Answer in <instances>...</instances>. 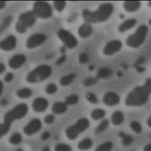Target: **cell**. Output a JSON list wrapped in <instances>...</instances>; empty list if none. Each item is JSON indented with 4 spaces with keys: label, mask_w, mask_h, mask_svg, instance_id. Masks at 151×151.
<instances>
[{
    "label": "cell",
    "mask_w": 151,
    "mask_h": 151,
    "mask_svg": "<svg viewBox=\"0 0 151 151\" xmlns=\"http://www.w3.org/2000/svg\"><path fill=\"white\" fill-rule=\"evenodd\" d=\"M114 7L111 3L101 4L96 11L84 9L82 12V17L86 23H98L106 21L114 12Z\"/></svg>",
    "instance_id": "cell-1"
},
{
    "label": "cell",
    "mask_w": 151,
    "mask_h": 151,
    "mask_svg": "<svg viewBox=\"0 0 151 151\" xmlns=\"http://www.w3.org/2000/svg\"><path fill=\"white\" fill-rule=\"evenodd\" d=\"M150 95L143 86H136L126 97L125 105L134 107L145 105L148 102Z\"/></svg>",
    "instance_id": "cell-2"
},
{
    "label": "cell",
    "mask_w": 151,
    "mask_h": 151,
    "mask_svg": "<svg viewBox=\"0 0 151 151\" xmlns=\"http://www.w3.org/2000/svg\"><path fill=\"white\" fill-rule=\"evenodd\" d=\"M52 71V68L49 65H40L29 73L26 77V81L30 83L41 82L51 76Z\"/></svg>",
    "instance_id": "cell-3"
},
{
    "label": "cell",
    "mask_w": 151,
    "mask_h": 151,
    "mask_svg": "<svg viewBox=\"0 0 151 151\" xmlns=\"http://www.w3.org/2000/svg\"><path fill=\"white\" fill-rule=\"evenodd\" d=\"M148 31V28L147 25H141L134 33L127 38L126 44L131 48H139L145 42Z\"/></svg>",
    "instance_id": "cell-4"
},
{
    "label": "cell",
    "mask_w": 151,
    "mask_h": 151,
    "mask_svg": "<svg viewBox=\"0 0 151 151\" xmlns=\"http://www.w3.org/2000/svg\"><path fill=\"white\" fill-rule=\"evenodd\" d=\"M90 121L86 118L78 119L76 123L70 126L65 131L66 136L69 139L74 140L83 132L90 126Z\"/></svg>",
    "instance_id": "cell-5"
},
{
    "label": "cell",
    "mask_w": 151,
    "mask_h": 151,
    "mask_svg": "<svg viewBox=\"0 0 151 151\" xmlns=\"http://www.w3.org/2000/svg\"><path fill=\"white\" fill-rule=\"evenodd\" d=\"M28 110L29 108L26 104H19L5 114L4 122L12 124L17 120H21L26 115Z\"/></svg>",
    "instance_id": "cell-6"
},
{
    "label": "cell",
    "mask_w": 151,
    "mask_h": 151,
    "mask_svg": "<svg viewBox=\"0 0 151 151\" xmlns=\"http://www.w3.org/2000/svg\"><path fill=\"white\" fill-rule=\"evenodd\" d=\"M33 12L37 17L47 19L52 15V9L51 5L45 1H36L33 5Z\"/></svg>",
    "instance_id": "cell-7"
},
{
    "label": "cell",
    "mask_w": 151,
    "mask_h": 151,
    "mask_svg": "<svg viewBox=\"0 0 151 151\" xmlns=\"http://www.w3.org/2000/svg\"><path fill=\"white\" fill-rule=\"evenodd\" d=\"M58 36L68 49H74L78 45V42L77 38L72 33L65 29L59 30L58 32Z\"/></svg>",
    "instance_id": "cell-8"
},
{
    "label": "cell",
    "mask_w": 151,
    "mask_h": 151,
    "mask_svg": "<svg viewBox=\"0 0 151 151\" xmlns=\"http://www.w3.org/2000/svg\"><path fill=\"white\" fill-rule=\"evenodd\" d=\"M42 128V123L41 120L38 118H34L25 125L23 131L26 135L31 136L39 132Z\"/></svg>",
    "instance_id": "cell-9"
},
{
    "label": "cell",
    "mask_w": 151,
    "mask_h": 151,
    "mask_svg": "<svg viewBox=\"0 0 151 151\" xmlns=\"http://www.w3.org/2000/svg\"><path fill=\"white\" fill-rule=\"evenodd\" d=\"M122 41L117 39L111 40L103 48V53L105 55L111 56L118 52L122 47Z\"/></svg>",
    "instance_id": "cell-10"
},
{
    "label": "cell",
    "mask_w": 151,
    "mask_h": 151,
    "mask_svg": "<svg viewBox=\"0 0 151 151\" xmlns=\"http://www.w3.org/2000/svg\"><path fill=\"white\" fill-rule=\"evenodd\" d=\"M46 39L47 36L43 33H35L27 39L26 47L28 49H34L42 44Z\"/></svg>",
    "instance_id": "cell-11"
},
{
    "label": "cell",
    "mask_w": 151,
    "mask_h": 151,
    "mask_svg": "<svg viewBox=\"0 0 151 151\" xmlns=\"http://www.w3.org/2000/svg\"><path fill=\"white\" fill-rule=\"evenodd\" d=\"M36 15L33 11H29L21 13L19 17V20L23 23L27 28L33 26L37 20Z\"/></svg>",
    "instance_id": "cell-12"
},
{
    "label": "cell",
    "mask_w": 151,
    "mask_h": 151,
    "mask_svg": "<svg viewBox=\"0 0 151 151\" xmlns=\"http://www.w3.org/2000/svg\"><path fill=\"white\" fill-rule=\"evenodd\" d=\"M120 96L113 91H108L105 94L102 98V102L105 105L108 106H114L120 103Z\"/></svg>",
    "instance_id": "cell-13"
},
{
    "label": "cell",
    "mask_w": 151,
    "mask_h": 151,
    "mask_svg": "<svg viewBox=\"0 0 151 151\" xmlns=\"http://www.w3.org/2000/svg\"><path fill=\"white\" fill-rule=\"evenodd\" d=\"M49 102L47 99L41 97L35 99L32 104L33 110L37 113H42L46 111Z\"/></svg>",
    "instance_id": "cell-14"
},
{
    "label": "cell",
    "mask_w": 151,
    "mask_h": 151,
    "mask_svg": "<svg viewBox=\"0 0 151 151\" xmlns=\"http://www.w3.org/2000/svg\"><path fill=\"white\" fill-rule=\"evenodd\" d=\"M26 61L25 55L22 54H17L13 56L9 60L8 65L12 69H17L19 68Z\"/></svg>",
    "instance_id": "cell-15"
},
{
    "label": "cell",
    "mask_w": 151,
    "mask_h": 151,
    "mask_svg": "<svg viewBox=\"0 0 151 151\" xmlns=\"http://www.w3.org/2000/svg\"><path fill=\"white\" fill-rule=\"evenodd\" d=\"M17 44V39L15 36L10 35L1 41L0 47L5 51H11L15 48Z\"/></svg>",
    "instance_id": "cell-16"
},
{
    "label": "cell",
    "mask_w": 151,
    "mask_h": 151,
    "mask_svg": "<svg viewBox=\"0 0 151 151\" xmlns=\"http://www.w3.org/2000/svg\"><path fill=\"white\" fill-rule=\"evenodd\" d=\"M93 27L89 23H85L79 26L78 30V36L82 38L88 37L93 33Z\"/></svg>",
    "instance_id": "cell-17"
},
{
    "label": "cell",
    "mask_w": 151,
    "mask_h": 151,
    "mask_svg": "<svg viewBox=\"0 0 151 151\" xmlns=\"http://www.w3.org/2000/svg\"><path fill=\"white\" fill-rule=\"evenodd\" d=\"M68 105L65 102H57L53 104L52 110L54 114L61 115L66 112Z\"/></svg>",
    "instance_id": "cell-18"
},
{
    "label": "cell",
    "mask_w": 151,
    "mask_h": 151,
    "mask_svg": "<svg viewBox=\"0 0 151 151\" xmlns=\"http://www.w3.org/2000/svg\"><path fill=\"white\" fill-rule=\"evenodd\" d=\"M137 21L134 18L129 19L122 23L119 26L118 30L121 33H124L130 30L136 25Z\"/></svg>",
    "instance_id": "cell-19"
},
{
    "label": "cell",
    "mask_w": 151,
    "mask_h": 151,
    "mask_svg": "<svg viewBox=\"0 0 151 151\" xmlns=\"http://www.w3.org/2000/svg\"><path fill=\"white\" fill-rule=\"evenodd\" d=\"M141 5V2L139 1H125L124 2L123 7L126 12H133L138 11Z\"/></svg>",
    "instance_id": "cell-20"
},
{
    "label": "cell",
    "mask_w": 151,
    "mask_h": 151,
    "mask_svg": "<svg viewBox=\"0 0 151 151\" xmlns=\"http://www.w3.org/2000/svg\"><path fill=\"white\" fill-rule=\"evenodd\" d=\"M124 116L123 113L120 110L115 111L111 115V121L116 126L121 125L124 121Z\"/></svg>",
    "instance_id": "cell-21"
},
{
    "label": "cell",
    "mask_w": 151,
    "mask_h": 151,
    "mask_svg": "<svg viewBox=\"0 0 151 151\" xmlns=\"http://www.w3.org/2000/svg\"><path fill=\"white\" fill-rule=\"evenodd\" d=\"M76 77V75L74 73H71L62 77L60 80V84L62 86H66L70 85L74 81Z\"/></svg>",
    "instance_id": "cell-22"
},
{
    "label": "cell",
    "mask_w": 151,
    "mask_h": 151,
    "mask_svg": "<svg viewBox=\"0 0 151 151\" xmlns=\"http://www.w3.org/2000/svg\"><path fill=\"white\" fill-rule=\"evenodd\" d=\"M112 75V71L107 67H101L98 69L97 78L98 79H106Z\"/></svg>",
    "instance_id": "cell-23"
},
{
    "label": "cell",
    "mask_w": 151,
    "mask_h": 151,
    "mask_svg": "<svg viewBox=\"0 0 151 151\" xmlns=\"http://www.w3.org/2000/svg\"><path fill=\"white\" fill-rule=\"evenodd\" d=\"M93 145V142L90 138H86L81 141L78 145V147L81 150H88L92 147Z\"/></svg>",
    "instance_id": "cell-24"
},
{
    "label": "cell",
    "mask_w": 151,
    "mask_h": 151,
    "mask_svg": "<svg viewBox=\"0 0 151 151\" xmlns=\"http://www.w3.org/2000/svg\"><path fill=\"white\" fill-rule=\"evenodd\" d=\"M105 110L101 108L94 109L91 113V118L95 121H99L104 118L105 116Z\"/></svg>",
    "instance_id": "cell-25"
},
{
    "label": "cell",
    "mask_w": 151,
    "mask_h": 151,
    "mask_svg": "<svg viewBox=\"0 0 151 151\" xmlns=\"http://www.w3.org/2000/svg\"><path fill=\"white\" fill-rule=\"evenodd\" d=\"M33 95V91L31 89L28 87H24L18 90L17 95L19 98L21 99H27Z\"/></svg>",
    "instance_id": "cell-26"
},
{
    "label": "cell",
    "mask_w": 151,
    "mask_h": 151,
    "mask_svg": "<svg viewBox=\"0 0 151 151\" xmlns=\"http://www.w3.org/2000/svg\"><path fill=\"white\" fill-rule=\"evenodd\" d=\"M119 136L122 139L123 144L125 146H128L133 143L134 139L128 134H126L123 131L119 132Z\"/></svg>",
    "instance_id": "cell-27"
},
{
    "label": "cell",
    "mask_w": 151,
    "mask_h": 151,
    "mask_svg": "<svg viewBox=\"0 0 151 151\" xmlns=\"http://www.w3.org/2000/svg\"><path fill=\"white\" fill-rule=\"evenodd\" d=\"M109 125V121L107 119H104L97 126L95 129V133L97 134L103 133L108 128Z\"/></svg>",
    "instance_id": "cell-28"
},
{
    "label": "cell",
    "mask_w": 151,
    "mask_h": 151,
    "mask_svg": "<svg viewBox=\"0 0 151 151\" xmlns=\"http://www.w3.org/2000/svg\"><path fill=\"white\" fill-rule=\"evenodd\" d=\"M113 147L111 142L106 141L99 145L94 151H111Z\"/></svg>",
    "instance_id": "cell-29"
},
{
    "label": "cell",
    "mask_w": 151,
    "mask_h": 151,
    "mask_svg": "<svg viewBox=\"0 0 151 151\" xmlns=\"http://www.w3.org/2000/svg\"><path fill=\"white\" fill-rule=\"evenodd\" d=\"M22 141V135L19 133H14L12 134L9 139L10 144L14 145L19 144Z\"/></svg>",
    "instance_id": "cell-30"
},
{
    "label": "cell",
    "mask_w": 151,
    "mask_h": 151,
    "mask_svg": "<svg viewBox=\"0 0 151 151\" xmlns=\"http://www.w3.org/2000/svg\"><path fill=\"white\" fill-rule=\"evenodd\" d=\"M79 99V97L77 95L71 94L65 98V102L67 105H75L78 103Z\"/></svg>",
    "instance_id": "cell-31"
},
{
    "label": "cell",
    "mask_w": 151,
    "mask_h": 151,
    "mask_svg": "<svg viewBox=\"0 0 151 151\" xmlns=\"http://www.w3.org/2000/svg\"><path fill=\"white\" fill-rule=\"evenodd\" d=\"M11 124L4 122L1 124L0 127V134L1 137H2L6 134L11 128Z\"/></svg>",
    "instance_id": "cell-32"
},
{
    "label": "cell",
    "mask_w": 151,
    "mask_h": 151,
    "mask_svg": "<svg viewBox=\"0 0 151 151\" xmlns=\"http://www.w3.org/2000/svg\"><path fill=\"white\" fill-rule=\"evenodd\" d=\"M99 79L93 77H88L85 78L83 81V84L84 86L86 87H89L95 84L98 82Z\"/></svg>",
    "instance_id": "cell-33"
},
{
    "label": "cell",
    "mask_w": 151,
    "mask_h": 151,
    "mask_svg": "<svg viewBox=\"0 0 151 151\" xmlns=\"http://www.w3.org/2000/svg\"><path fill=\"white\" fill-rule=\"evenodd\" d=\"M58 90L57 86L53 83H51L46 86L45 91L48 95H53L57 92Z\"/></svg>",
    "instance_id": "cell-34"
},
{
    "label": "cell",
    "mask_w": 151,
    "mask_h": 151,
    "mask_svg": "<svg viewBox=\"0 0 151 151\" xmlns=\"http://www.w3.org/2000/svg\"><path fill=\"white\" fill-rule=\"evenodd\" d=\"M54 151H72V148L67 144L60 143L55 146Z\"/></svg>",
    "instance_id": "cell-35"
},
{
    "label": "cell",
    "mask_w": 151,
    "mask_h": 151,
    "mask_svg": "<svg viewBox=\"0 0 151 151\" xmlns=\"http://www.w3.org/2000/svg\"><path fill=\"white\" fill-rule=\"evenodd\" d=\"M130 127L131 129L135 133L140 134L142 131V127L140 123L137 121H133L130 124Z\"/></svg>",
    "instance_id": "cell-36"
},
{
    "label": "cell",
    "mask_w": 151,
    "mask_h": 151,
    "mask_svg": "<svg viewBox=\"0 0 151 151\" xmlns=\"http://www.w3.org/2000/svg\"><path fill=\"white\" fill-rule=\"evenodd\" d=\"M66 1H56L53 2L54 7L57 11L61 12L66 6Z\"/></svg>",
    "instance_id": "cell-37"
},
{
    "label": "cell",
    "mask_w": 151,
    "mask_h": 151,
    "mask_svg": "<svg viewBox=\"0 0 151 151\" xmlns=\"http://www.w3.org/2000/svg\"><path fill=\"white\" fill-rule=\"evenodd\" d=\"M86 98L88 102L94 104L98 103L99 102V99L97 96L91 92H88L86 94Z\"/></svg>",
    "instance_id": "cell-38"
},
{
    "label": "cell",
    "mask_w": 151,
    "mask_h": 151,
    "mask_svg": "<svg viewBox=\"0 0 151 151\" xmlns=\"http://www.w3.org/2000/svg\"><path fill=\"white\" fill-rule=\"evenodd\" d=\"M27 27L19 20L17 21L15 25V30L19 33H24L27 30Z\"/></svg>",
    "instance_id": "cell-39"
},
{
    "label": "cell",
    "mask_w": 151,
    "mask_h": 151,
    "mask_svg": "<svg viewBox=\"0 0 151 151\" xmlns=\"http://www.w3.org/2000/svg\"><path fill=\"white\" fill-rule=\"evenodd\" d=\"M88 60H89V57L87 54L83 52V53L80 54L79 57H78V61L80 63L85 64V63H87Z\"/></svg>",
    "instance_id": "cell-40"
},
{
    "label": "cell",
    "mask_w": 151,
    "mask_h": 151,
    "mask_svg": "<svg viewBox=\"0 0 151 151\" xmlns=\"http://www.w3.org/2000/svg\"><path fill=\"white\" fill-rule=\"evenodd\" d=\"M55 117L54 115L52 114L47 115L44 119V121L45 123L47 124H50L54 122Z\"/></svg>",
    "instance_id": "cell-41"
},
{
    "label": "cell",
    "mask_w": 151,
    "mask_h": 151,
    "mask_svg": "<svg viewBox=\"0 0 151 151\" xmlns=\"http://www.w3.org/2000/svg\"><path fill=\"white\" fill-rule=\"evenodd\" d=\"M143 86L145 89L148 92V93L151 94V78H148L145 81Z\"/></svg>",
    "instance_id": "cell-42"
},
{
    "label": "cell",
    "mask_w": 151,
    "mask_h": 151,
    "mask_svg": "<svg viewBox=\"0 0 151 151\" xmlns=\"http://www.w3.org/2000/svg\"><path fill=\"white\" fill-rule=\"evenodd\" d=\"M14 77V76L13 74L11 73H7L4 78V81L7 83L11 82L13 79Z\"/></svg>",
    "instance_id": "cell-43"
},
{
    "label": "cell",
    "mask_w": 151,
    "mask_h": 151,
    "mask_svg": "<svg viewBox=\"0 0 151 151\" xmlns=\"http://www.w3.org/2000/svg\"><path fill=\"white\" fill-rule=\"evenodd\" d=\"M145 61V57H139L138 60H137V61L135 62L134 63V67H135V66H139L140 64L144 63Z\"/></svg>",
    "instance_id": "cell-44"
},
{
    "label": "cell",
    "mask_w": 151,
    "mask_h": 151,
    "mask_svg": "<svg viewBox=\"0 0 151 151\" xmlns=\"http://www.w3.org/2000/svg\"><path fill=\"white\" fill-rule=\"evenodd\" d=\"M50 136H51L50 133L47 132V131H46V132H44V133H42L41 138L42 140L46 141L48 140L50 138Z\"/></svg>",
    "instance_id": "cell-45"
},
{
    "label": "cell",
    "mask_w": 151,
    "mask_h": 151,
    "mask_svg": "<svg viewBox=\"0 0 151 151\" xmlns=\"http://www.w3.org/2000/svg\"><path fill=\"white\" fill-rule=\"evenodd\" d=\"M66 60V57L65 55H62L59 58L58 60L56 62L57 65H61L62 63H64Z\"/></svg>",
    "instance_id": "cell-46"
},
{
    "label": "cell",
    "mask_w": 151,
    "mask_h": 151,
    "mask_svg": "<svg viewBox=\"0 0 151 151\" xmlns=\"http://www.w3.org/2000/svg\"><path fill=\"white\" fill-rule=\"evenodd\" d=\"M134 67L136 68V70L138 73H144L145 71V68L144 67H141V66H135Z\"/></svg>",
    "instance_id": "cell-47"
},
{
    "label": "cell",
    "mask_w": 151,
    "mask_h": 151,
    "mask_svg": "<svg viewBox=\"0 0 151 151\" xmlns=\"http://www.w3.org/2000/svg\"><path fill=\"white\" fill-rule=\"evenodd\" d=\"M6 68L5 64L3 63H1V64H0V73H1V74L4 73L6 70Z\"/></svg>",
    "instance_id": "cell-48"
},
{
    "label": "cell",
    "mask_w": 151,
    "mask_h": 151,
    "mask_svg": "<svg viewBox=\"0 0 151 151\" xmlns=\"http://www.w3.org/2000/svg\"><path fill=\"white\" fill-rule=\"evenodd\" d=\"M144 151H151V144H148L145 147Z\"/></svg>",
    "instance_id": "cell-49"
},
{
    "label": "cell",
    "mask_w": 151,
    "mask_h": 151,
    "mask_svg": "<svg viewBox=\"0 0 151 151\" xmlns=\"http://www.w3.org/2000/svg\"><path fill=\"white\" fill-rule=\"evenodd\" d=\"M6 1H0V8H1V9H2L3 8H4L5 6H6Z\"/></svg>",
    "instance_id": "cell-50"
},
{
    "label": "cell",
    "mask_w": 151,
    "mask_h": 151,
    "mask_svg": "<svg viewBox=\"0 0 151 151\" xmlns=\"http://www.w3.org/2000/svg\"><path fill=\"white\" fill-rule=\"evenodd\" d=\"M3 86H4L3 83H2V81H1L0 82V94H1V95L2 91H3V87H4Z\"/></svg>",
    "instance_id": "cell-51"
},
{
    "label": "cell",
    "mask_w": 151,
    "mask_h": 151,
    "mask_svg": "<svg viewBox=\"0 0 151 151\" xmlns=\"http://www.w3.org/2000/svg\"><path fill=\"white\" fill-rule=\"evenodd\" d=\"M8 102L7 100L6 99H3L2 100H1V104L2 105H6L8 104Z\"/></svg>",
    "instance_id": "cell-52"
},
{
    "label": "cell",
    "mask_w": 151,
    "mask_h": 151,
    "mask_svg": "<svg viewBox=\"0 0 151 151\" xmlns=\"http://www.w3.org/2000/svg\"><path fill=\"white\" fill-rule=\"evenodd\" d=\"M147 124L148 126L151 128V115L147 119Z\"/></svg>",
    "instance_id": "cell-53"
},
{
    "label": "cell",
    "mask_w": 151,
    "mask_h": 151,
    "mask_svg": "<svg viewBox=\"0 0 151 151\" xmlns=\"http://www.w3.org/2000/svg\"><path fill=\"white\" fill-rule=\"evenodd\" d=\"M42 151H51V149L49 147L46 146L42 148Z\"/></svg>",
    "instance_id": "cell-54"
},
{
    "label": "cell",
    "mask_w": 151,
    "mask_h": 151,
    "mask_svg": "<svg viewBox=\"0 0 151 151\" xmlns=\"http://www.w3.org/2000/svg\"><path fill=\"white\" fill-rule=\"evenodd\" d=\"M94 69L95 66H94L93 65V64L90 65V66H89V67H88V69H89V70H90V71H93Z\"/></svg>",
    "instance_id": "cell-55"
},
{
    "label": "cell",
    "mask_w": 151,
    "mask_h": 151,
    "mask_svg": "<svg viewBox=\"0 0 151 151\" xmlns=\"http://www.w3.org/2000/svg\"><path fill=\"white\" fill-rule=\"evenodd\" d=\"M117 75L118 77H122V76L123 75V73L121 71H118L117 73Z\"/></svg>",
    "instance_id": "cell-56"
},
{
    "label": "cell",
    "mask_w": 151,
    "mask_h": 151,
    "mask_svg": "<svg viewBox=\"0 0 151 151\" xmlns=\"http://www.w3.org/2000/svg\"><path fill=\"white\" fill-rule=\"evenodd\" d=\"M123 67L124 69H127L128 68V66L126 64H123Z\"/></svg>",
    "instance_id": "cell-57"
},
{
    "label": "cell",
    "mask_w": 151,
    "mask_h": 151,
    "mask_svg": "<svg viewBox=\"0 0 151 151\" xmlns=\"http://www.w3.org/2000/svg\"><path fill=\"white\" fill-rule=\"evenodd\" d=\"M147 4H148V6H149L150 7H151V1H148Z\"/></svg>",
    "instance_id": "cell-58"
},
{
    "label": "cell",
    "mask_w": 151,
    "mask_h": 151,
    "mask_svg": "<svg viewBox=\"0 0 151 151\" xmlns=\"http://www.w3.org/2000/svg\"><path fill=\"white\" fill-rule=\"evenodd\" d=\"M16 151H23L22 149H20V148H19V149H17Z\"/></svg>",
    "instance_id": "cell-59"
},
{
    "label": "cell",
    "mask_w": 151,
    "mask_h": 151,
    "mask_svg": "<svg viewBox=\"0 0 151 151\" xmlns=\"http://www.w3.org/2000/svg\"><path fill=\"white\" fill-rule=\"evenodd\" d=\"M149 24L151 26V19L150 20H149Z\"/></svg>",
    "instance_id": "cell-60"
},
{
    "label": "cell",
    "mask_w": 151,
    "mask_h": 151,
    "mask_svg": "<svg viewBox=\"0 0 151 151\" xmlns=\"http://www.w3.org/2000/svg\"></svg>",
    "instance_id": "cell-61"
}]
</instances>
